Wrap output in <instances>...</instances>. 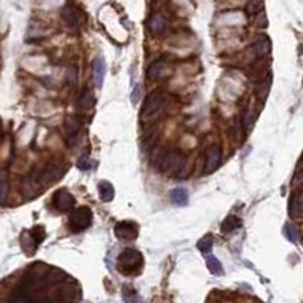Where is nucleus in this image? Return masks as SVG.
<instances>
[{
    "label": "nucleus",
    "instance_id": "obj_1",
    "mask_svg": "<svg viewBox=\"0 0 303 303\" xmlns=\"http://www.w3.org/2000/svg\"><path fill=\"white\" fill-rule=\"evenodd\" d=\"M155 167L159 171H171L176 178H186L189 174V163L185 156L176 150H167L163 149L156 156Z\"/></svg>",
    "mask_w": 303,
    "mask_h": 303
},
{
    "label": "nucleus",
    "instance_id": "obj_2",
    "mask_svg": "<svg viewBox=\"0 0 303 303\" xmlns=\"http://www.w3.org/2000/svg\"><path fill=\"white\" fill-rule=\"evenodd\" d=\"M142 264H144V258L135 249H124L118 255V259H117V267L124 275H134L140 272Z\"/></svg>",
    "mask_w": 303,
    "mask_h": 303
},
{
    "label": "nucleus",
    "instance_id": "obj_3",
    "mask_svg": "<svg viewBox=\"0 0 303 303\" xmlns=\"http://www.w3.org/2000/svg\"><path fill=\"white\" fill-rule=\"evenodd\" d=\"M61 19L62 22L66 23V26L71 30H79V29H82V26L85 24L87 22V15L85 12L81 9V8H77L76 5H66L62 8L61 11Z\"/></svg>",
    "mask_w": 303,
    "mask_h": 303
},
{
    "label": "nucleus",
    "instance_id": "obj_4",
    "mask_svg": "<svg viewBox=\"0 0 303 303\" xmlns=\"http://www.w3.org/2000/svg\"><path fill=\"white\" fill-rule=\"evenodd\" d=\"M93 223V212L88 206H81L70 212L69 215V226L73 232L79 233L88 229Z\"/></svg>",
    "mask_w": 303,
    "mask_h": 303
},
{
    "label": "nucleus",
    "instance_id": "obj_5",
    "mask_svg": "<svg viewBox=\"0 0 303 303\" xmlns=\"http://www.w3.org/2000/svg\"><path fill=\"white\" fill-rule=\"evenodd\" d=\"M165 95L161 91H152L141 108V118H152L164 108Z\"/></svg>",
    "mask_w": 303,
    "mask_h": 303
},
{
    "label": "nucleus",
    "instance_id": "obj_6",
    "mask_svg": "<svg viewBox=\"0 0 303 303\" xmlns=\"http://www.w3.org/2000/svg\"><path fill=\"white\" fill-rule=\"evenodd\" d=\"M82 126H84V120L81 116H69L66 120V134H67V144L71 147L81 138V132H82Z\"/></svg>",
    "mask_w": 303,
    "mask_h": 303
},
{
    "label": "nucleus",
    "instance_id": "obj_7",
    "mask_svg": "<svg viewBox=\"0 0 303 303\" xmlns=\"http://www.w3.org/2000/svg\"><path fill=\"white\" fill-rule=\"evenodd\" d=\"M64 171H66V168H64L62 163L59 161H52L46 165V168L38 174V181L41 184H50V182H55L58 181L59 178H62Z\"/></svg>",
    "mask_w": 303,
    "mask_h": 303
},
{
    "label": "nucleus",
    "instance_id": "obj_8",
    "mask_svg": "<svg viewBox=\"0 0 303 303\" xmlns=\"http://www.w3.org/2000/svg\"><path fill=\"white\" fill-rule=\"evenodd\" d=\"M114 233L118 240L123 241H132L138 235V226L134 221H118L114 226Z\"/></svg>",
    "mask_w": 303,
    "mask_h": 303
},
{
    "label": "nucleus",
    "instance_id": "obj_9",
    "mask_svg": "<svg viewBox=\"0 0 303 303\" xmlns=\"http://www.w3.org/2000/svg\"><path fill=\"white\" fill-rule=\"evenodd\" d=\"M53 206L61 212H69L74 206V197L67 189H58L53 196Z\"/></svg>",
    "mask_w": 303,
    "mask_h": 303
},
{
    "label": "nucleus",
    "instance_id": "obj_10",
    "mask_svg": "<svg viewBox=\"0 0 303 303\" xmlns=\"http://www.w3.org/2000/svg\"><path fill=\"white\" fill-rule=\"evenodd\" d=\"M220 163H221V150L217 144H214L208 149V152H206V161H205V168H203L205 174L214 173L218 168Z\"/></svg>",
    "mask_w": 303,
    "mask_h": 303
},
{
    "label": "nucleus",
    "instance_id": "obj_11",
    "mask_svg": "<svg viewBox=\"0 0 303 303\" xmlns=\"http://www.w3.org/2000/svg\"><path fill=\"white\" fill-rule=\"evenodd\" d=\"M302 211H303V203H302V188H297L294 193L290 197V203H288V214L291 218L297 220L302 217Z\"/></svg>",
    "mask_w": 303,
    "mask_h": 303
},
{
    "label": "nucleus",
    "instance_id": "obj_12",
    "mask_svg": "<svg viewBox=\"0 0 303 303\" xmlns=\"http://www.w3.org/2000/svg\"><path fill=\"white\" fill-rule=\"evenodd\" d=\"M268 49H270V41L265 35H261L258 37L256 40H255V43L250 46L249 52L252 53L253 58H262L268 53Z\"/></svg>",
    "mask_w": 303,
    "mask_h": 303
},
{
    "label": "nucleus",
    "instance_id": "obj_13",
    "mask_svg": "<svg viewBox=\"0 0 303 303\" xmlns=\"http://www.w3.org/2000/svg\"><path fill=\"white\" fill-rule=\"evenodd\" d=\"M93 76H94V84L97 88H102L105 76H106V62L103 58H97L94 61L93 66Z\"/></svg>",
    "mask_w": 303,
    "mask_h": 303
},
{
    "label": "nucleus",
    "instance_id": "obj_14",
    "mask_svg": "<svg viewBox=\"0 0 303 303\" xmlns=\"http://www.w3.org/2000/svg\"><path fill=\"white\" fill-rule=\"evenodd\" d=\"M165 27H167V22H165V19L163 17L161 14H153L152 17L149 19V22H147V29H149V32L152 35H159V34H163V32L165 30Z\"/></svg>",
    "mask_w": 303,
    "mask_h": 303
},
{
    "label": "nucleus",
    "instance_id": "obj_15",
    "mask_svg": "<svg viewBox=\"0 0 303 303\" xmlns=\"http://www.w3.org/2000/svg\"><path fill=\"white\" fill-rule=\"evenodd\" d=\"M94 105H95V97H94L93 91L88 90V88H84L81 91V94H79V97H77V108L82 109V111H88Z\"/></svg>",
    "mask_w": 303,
    "mask_h": 303
},
{
    "label": "nucleus",
    "instance_id": "obj_16",
    "mask_svg": "<svg viewBox=\"0 0 303 303\" xmlns=\"http://www.w3.org/2000/svg\"><path fill=\"white\" fill-rule=\"evenodd\" d=\"M97 188H99V196H100L102 202H111V200L114 199L116 189H114V186H113V184H111V182L102 181V182H99Z\"/></svg>",
    "mask_w": 303,
    "mask_h": 303
},
{
    "label": "nucleus",
    "instance_id": "obj_17",
    "mask_svg": "<svg viewBox=\"0 0 303 303\" xmlns=\"http://www.w3.org/2000/svg\"><path fill=\"white\" fill-rule=\"evenodd\" d=\"M170 200L176 206H185L188 203V193L184 188H174L170 193Z\"/></svg>",
    "mask_w": 303,
    "mask_h": 303
},
{
    "label": "nucleus",
    "instance_id": "obj_18",
    "mask_svg": "<svg viewBox=\"0 0 303 303\" xmlns=\"http://www.w3.org/2000/svg\"><path fill=\"white\" fill-rule=\"evenodd\" d=\"M243 225V221L235 217V215H229L225 221H223V225H221V232L223 233H231L236 229H240Z\"/></svg>",
    "mask_w": 303,
    "mask_h": 303
},
{
    "label": "nucleus",
    "instance_id": "obj_19",
    "mask_svg": "<svg viewBox=\"0 0 303 303\" xmlns=\"http://www.w3.org/2000/svg\"><path fill=\"white\" fill-rule=\"evenodd\" d=\"M205 261H206V267H208V270L212 273V275H223V265L221 262L214 256V255L208 253V255H205Z\"/></svg>",
    "mask_w": 303,
    "mask_h": 303
},
{
    "label": "nucleus",
    "instance_id": "obj_20",
    "mask_svg": "<svg viewBox=\"0 0 303 303\" xmlns=\"http://www.w3.org/2000/svg\"><path fill=\"white\" fill-rule=\"evenodd\" d=\"M164 61L159 59V61H155L153 64H150V67L147 70V77L150 79V81H155V79H158L159 76H163V70H164Z\"/></svg>",
    "mask_w": 303,
    "mask_h": 303
},
{
    "label": "nucleus",
    "instance_id": "obj_21",
    "mask_svg": "<svg viewBox=\"0 0 303 303\" xmlns=\"http://www.w3.org/2000/svg\"><path fill=\"white\" fill-rule=\"evenodd\" d=\"M8 193H9V181H8V176L3 173L2 176H0V206L6 203Z\"/></svg>",
    "mask_w": 303,
    "mask_h": 303
},
{
    "label": "nucleus",
    "instance_id": "obj_22",
    "mask_svg": "<svg viewBox=\"0 0 303 303\" xmlns=\"http://www.w3.org/2000/svg\"><path fill=\"white\" fill-rule=\"evenodd\" d=\"M264 9V0H249V3L246 6V12L250 17L253 15H258Z\"/></svg>",
    "mask_w": 303,
    "mask_h": 303
},
{
    "label": "nucleus",
    "instance_id": "obj_23",
    "mask_svg": "<svg viewBox=\"0 0 303 303\" xmlns=\"http://www.w3.org/2000/svg\"><path fill=\"white\" fill-rule=\"evenodd\" d=\"M156 142H158V131H156V129L147 131L146 138H144V150H146V152H150L152 149H155Z\"/></svg>",
    "mask_w": 303,
    "mask_h": 303
},
{
    "label": "nucleus",
    "instance_id": "obj_24",
    "mask_svg": "<svg viewBox=\"0 0 303 303\" xmlns=\"http://www.w3.org/2000/svg\"><path fill=\"white\" fill-rule=\"evenodd\" d=\"M197 249L203 253V255H208L212 249V236L211 235H206L203 236L202 240L197 243Z\"/></svg>",
    "mask_w": 303,
    "mask_h": 303
},
{
    "label": "nucleus",
    "instance_id": "obj_25",
    "mask_svg": "<svg viewBox=\"0 0 303 303\" xmlns=\"http://www.w3.org/2000/svg\"><path fill=\"white\" fill-rule=\"evenodd\" d=\"M285 235H286V238H288V240L293 241V243H297V241H299V232H297V229H296L294 226H291V225H286V226H285Z\"/></svg>",
    "mask_w": 303,
    "mask_h": 303
},
{
    "label": "nucleus",
    "instance_id": "obj_26",
    "mask_svg": "<svg viewBox=\"0 0 303 303\" xmlns=\"http://www.w3.org/2000/svg\"><path fill=\"white\" fill-rule=\"evenodd\" d=\"M244 126H246V131L249 132L250 129H252V123H253V120H252V111L250 109H247L246 113H244Z\"/></svg>",
    "mask_w": 303,
    "mask_h": 303
},
{
    "label": "nucleus",
    "instance_id": "obj_27",
    "mask_svg": "<svg viewBox=\"0 0 303 303\" xmlns=\"http://www.w3.org/2000/svg\"><path fill=\"white\" fill-rule=\"evenodd\" d=\"M88 156H82L81 161H79V168L81 170H90V164H88Z\"/></svg>",
    "mask_w": 303,
    "mask_h": 303
}]
</instances>
